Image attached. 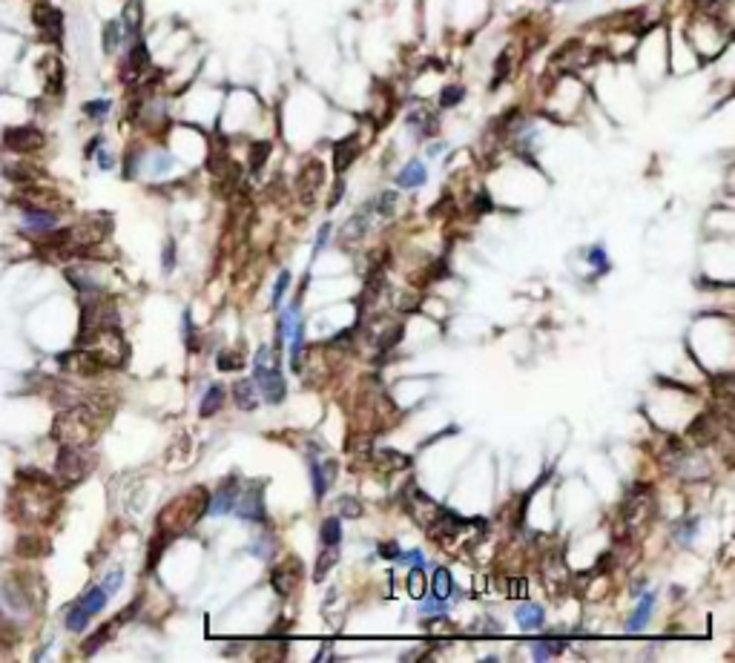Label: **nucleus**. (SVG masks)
<instances>
[{"mask_svg": "<svg viewBox=\"0 0 735 663\" xmlns=\"http://www.w3.org/2000/svg\"><path fill=\"white\" fill-rule=\"evenodd\" d=\"M241 365H244V362H241L239 353H227V350H224L221 357H219V370H239Z\"/></svg>", "mask_w": 735, "mask_h": 663, "instance_id": "obj_43", "label": "nucleus"}, {"mask_svg": "<svg viewBox=\"0 0 735 663\" xmlns=\"http://www.w3.org/2000/svg\"><path fill=\"white\" fill-rule=\"evenodd\" d=\"M236 499H239V480L230 477V480H224L221 482V488L216 494H210V506L207 511L210 514H227V511H233L236 508Z\"/></svg>", "mask_w": 735, "mask_h": 663, "instance_id": "obj_11", "label": "nucleus"}, {"mask_svg": "<svg viewBox=\"0 0 735 663\" xmlns=\"http://www.w3.org/2000/svg\"><path fill=\"white\" fill-rule=\"evenodd\" d=\"M342 190H345V181H336V187H333V192H331V207H336L339 204V199H342Z\"/></svg>", "mask_w": 735, "mask_h": 663, "instance_id": "obj_54", "label": "nucleus"}, {"mask_svg": "<svg viewBox=\"0 0 735 663\" xmlns=\"http://www.w3.org/2000/svg\"><path fill=\"white\" fill-rule=\"evenodd\" d=\"M325 548H328V552H325V554H319V563H316V574H314V580H316V583H322V577L331 572V565H333V563H336V557H339V552H336L339 546H325Z\"/></svg>", "mask_w": 735, "mask_h": 663, "instance_id": "obj_34", "label": "nucleus"}, {"mask_svg": "<svg viewBox=\"0 0 735 663\" xmlns=\"http://www.w3.org/2000/svg\"><path fill=\"white\" fill-rule=\"evenodd\" d=\"M241 520H248V523H265V499H261V494L256 491H248V494H239L236 499V508H233Z\"/></svg>", "mask_w": 735, "mask_h": 663, "instance_id": "obj_12", "label": "nucleus"}, {"mask_svg": "<svg viewBox=\"0 0 735 663\" xmlns=\"http://www.w3.org/2000/svg\"><path fill=\"white\" fill-rule=\"evenodd\" d=\"M173 265H175V245H173V241H167V253H164V267H167V270H173Z\"/></svg>", "mask_w": 735, "mask_h": 663, "instance_id": "obj_52", "label": "nucleus"}, {"mask_svg": "<svg viewBox=\"0 0 735 663\" xmlns=\"http://www.w3.org/2000/svg\"><path fill=\"white\" fill-rule=\"evenodd\" d=\"M21 482L26 488H21L18 497H14V511H18V517L21 520L49 523V517L55 514V506H58L52 482L46 477H41V471H21Z\"/></svg>", "mask_w": 735, "mask_h": 663, "instance_id": "obj_1", "label": "nucleus"}, {"mask_svg": "<svg viewBox=\"0 0 735 663\" xmlns=\"http://www.w3.org/2000/svg\"><path fill=\"white\" fill-rule=\"evenodd\" d=\"M690 436H692V442L695 445H712L715 442V436H718V419L712 414H701L695 423L690 425Z\"/></svg>", "mask_w": 735, "mask_h": 663, "instance_id": "obj_17", "label": "nucleus"}, {"mask_svg": "<svg viewBox=\"0 0 735 663\" xmlns=\"http://www.w3.org/2000/svg\"><path fill=\"white\" fill-rule=\"evenodd\" d=\"M299 580H302V563L299 560H287V563L276 565V569L270 572V583L282 597H287L293 589H296Z\"/></svg>", "mask_w": 735, "mask_h": 663, "instance_id": "obj_10", "label": "nucleus"}, {"mask_svg": "<svg viewBox=\"0 0 735 663\" xmlns=\"http://www.w3.org/2000/svg\"><path fill=\"white\" fill-rule=\"evenodd\" d=\"M652 606H655V594H646L644 597V603L635 609V614H632V620L626 623V629L629 632H641V629L649 623V614H652Z\"/></svg>", "mask_w": 735, "mask_h": 663, "instance_id": "obj_25", "label": "nucleus"}, {"mask_svg": "<svg viewBox=\"0 0 735 663\" xmlns=\"http://www.w3.org/2000/svg\"><path fill=\"white\" fill-rule=\"evenodd\" d=\"M55 468H58L61 482H67V485H72V482H78V480H84L87 471H89L87 451H84V448L63 445V448L58 451V462H55Z\"/></svg>", "mask_w": 735, "mask_h": 663, "instance_id": "obj_6", "label": "nucleus"}, {"mask_svg": "<svg viewBox=\"0 0 735 663\" xmlns=\"http://www.w3.org/2000/svg\"><path fill=\"white\" fill-rule=\"evenodd\" d=\"M121 620H124V618H121ZM121 620H112V623H107V626H101V629H98V632H95V638H89V640L84 643V652H87V655H92V652H98V649H101V646L109 640L112 629H116Z\"/></svg>", "mask_w": 735, "mask_h": 663, "instance_id": "obj_33", "label": "nucleus"}, {"mask_svg": "<svg viewBox=\"0 0 735 663\" xmlns=\"http://www.w3.org/2000/svg\"><path fill=\"white\" fill-rule=\"evenodd\" d=\"M32 23L38 26L43 41H61V35H63V14H61V9L49 6V3H35V9H32Z\"/></svg>", "mask_w": 735, "mask_h": 663, "instance_id": "obj_8", "label": "nucleus"}, {"mask_svg": "<svg viewBox=\"0 0 735 663\" xmlns=\"http://www.w3.org/2000/svg\"><path fill=\"white\" fill-rule=\"evenodd\" d=\"M322 175H325V170H322L319 161H307L299 170V192H302L305 204H310L316 199V190L322 187Z\"/></svg>", "mask_w": 735, "mask_h": 663, "instance_id": "obj_13", "label": "nucleus"}, {"mask_svg": "<svg viewBox=\"0 0 735 663\" xmlns=\"http://www.w3.org/2000/svg\"><path fill=\"white\" fill-rule=\"evenodd\" d=\"M23 227L32 233H52L58 227V216L52 210H41V207H29L23 213Z\"/></svg>", "mask_w": 735, "mask_h": 663, "instance_id": "obj_15", "label": "nucleus"}, {"mask_svg": "<svg viewBox=\"0 0 735 663\" xmlns=\"http://www.w3.org/2000/svg\"><path fill=\"white\" fill-rule=\"evenodd\" d=\"M652 514H655V497H652L649 485H638V488L624 499V506H620V517H624L626 531L641 528Z\"/></svg>", "mask_w": 735, "mask_h": 663, "instance_id": "obj_4", "label": "nucleus"}, {"mask_svg": "<svg viewBox=\"0 0 735 663\" xmlns=\"http://www.w3.org/2000/svg\"><path fill=\"white\" fill-rule=\"evenodd\" d=\"M112 325H118V316H116V307H112L109 299L95 296V299L84 302V311H80V333L78 336H87V333H95L101 328H112Z\"/></svg>", "mask_w": 735, "mask_h": 663, "instance_id": "obj_5", "label": "nucleus"}, {"mask_svg": "<svg viewBox=\"0 0 735 663\" xmlns=\"http://www.w3.org/2000/svg\"><path fill=\"white\" fill-rule=\"evenodd\" d=\"M451 589H454L451 574H448V569L439 565V569L434 572V577H431V594L437 597V600H446V597L451 594Z\"/></svg>", "mask_w": 735, "mask_h": 663, "instance_id": "obj_27", "label": "nucleus"}, {"mask_svg": "<svg viewBox=\"0 0 735 663\" xmlns=\"http://www.w3.org/2000/svg\"><path fill=\"white\" fill-rule=\"evenodd\" d=\"M121 580H124V574H121V572H112V574L104 580L101 586H104V592H107V594H116V592H118V586H121Z\"/></svg>", "mask_w": 735, "mask_h": 663, "instance_id": "obj_46", "label": "nucleus"}, {"mask_svg": "<svg viewBox=\"0 0 735 663\" xmlns=\"http://www.w3.org/2000/svg\"><path fill=\"white\" fill-rule=\"evenodd\" d=\"M380 554L388 557V560H397L402 552H399V546H397V543H380Z\"/></svg>", "mask_w": 735, "mask_h": 663, "instance_id": "obj_49", "label": "nucleus"}, {"mask_svg": "<svg viewBox=\"0 0 735 663\" xmlns=\"http://www.w3.org/2000/svg\"><path fill=\"white\" fill-rule=\"evenodd\" d=\"M287 284H290V273H287V270H282V273H279V282H276V287H273V307L282 302V296H285Z\"/></svg>", "mask_w": 735, "mask_h": 663, "instance_id": "obj_44", "label": "nucleus"}, {"mask_svg": "<svg viewBox=\"0 0 735 663\" xmlns=\"http://www.w3.org/2000/svg\"><path fill=\"white\" fill-rule=\"evenodd\" d=\"M408 592H411V597H419L426 594V572H422V565H414V572L408 574Z\"/></svg>", "mask_w": 735, "mask_h": 663, "instance_id": "obj_36", "label": "nucleus"}, {"mask_svg": "<svg viewBox=\"0 0 735 663\" xmlns=\"http://www.w3.org/2000/svg\"><path fill=\"white\" fill-rule=\"evenodd\" d=\"M150 69V52H146V43L135 41L133 49L127 55V67H124V80H135L141 78V72Z\"/></svg>", "mask_w": 735, "mask_h": 663, "instance_id": "obj_16", "label": "nucleus"}, {"mask_svg": "<svg viewBox=\"0 0 735 663\" xmlns=\"http://www.w3.org/2000/svg\"><path fill=\"white\" fill-rule=\"evenodd\" d=\"M107 592H104V586H95V589H89L84 597H80L78 600V606H80V611H87L89 618L92 614H98V611H104V606H107Z\"/></svg>", "mask_w": 735, "mask_h": 663, "instance_id": "obj_22", "label": "nucleus"}, {"mask_svg": "<svg viewBox=\"0 0 735 663\" xmlns=\"http://www.w3.org/2000/svg\"><path fill=\"white\" fill-rule=\"evenodd\" d=\"M224 402V387L221 385H210V391L204 394V402H201V416H213Z\"/></svg>", "mask_w": 735, "mask_h": 663, "instance_id": "obj_30", "label": "nucleus"}, {"mask_svg": "<svg viewBox=\"0 0 735 663\" xmlns=\"http://www.w3.org/2000/svg\"><path fill=\"white\" fill-rule=\"evenodd\" d=\"M365 233H368V221H365V210H362V213H356L345 224V227H342V245H345V241H348V245H351V241H359Z\"/></svg>", "mask_w": 735, "mask_h": 663, "instance_id": "obj_26", "label": "nucleus"}, {"mask_svg": "<svg viewBox=\"0 0 735 663\" xmlns=\"http://www.w3.org/2000/svg\"><path fill=\"white\" fill-rule=\"evenodd\" d=\"M380 460L385 468H391V471H394V468H408V462H411L408 457L397 454V451H380Z\"/></svg>", "mask_w": 735, "mask_h": 663, "instance_id": "obj_40", "label": "nucleus"}, {"mask_svg": "<svg viewBox=\"0 0 735 663\" xmlns=\"http://www.w3.org/2000/svg\"><path fill=\"white\" fill-rule=\"evenodd\" d=\"M207 506H210V491L201 488V485H195L193 491L173 499V503L158 514V528L164 531V535H170V537L182 535V531L193 528L207 514Z\"/></svg>", "mask_w": 735, "mask_h": 663, "instance_id": "obj_2", "label": "nucleus"}, {"mask_svg": "<svg viewBox=\"0 0 735 663\" xmlns=\"http://www.w3.org/2000/svg\"><path fill=\"white\" fill-rule=\"evenodd\" d=\"M302 342H305V325L296 322V325H293V345H290V368L293 370L302 368Z\"/></svg>", "mask_w": 735, "mask_h": 663, "instance_id": "obj_31", "label": "nucleus"}, {"mask_svg": "<svg viewBox=\"0 0 735 663\" xmlns=\"http://www.w3.org/2000/svg\"><path fill=\"white\" fill-rule=\"evenodd\" d=\"M141 18H144L141 0H129V3L124 6V18H121V29L127 32L129 38H135V35H138V29H141Z\"/></svg>", "mask_w": 735, "mask_h": 663, "instance_id": "obj_21", "label": "nucleus"}, {"mask_svg": "<svg viewBox=\"0 0 735 663\" xmlns=\"http://www.w3.org/2000/svg\"><path fill=\"white\" fill-rule=\"evenodd\" d=\"M121 35H124V29H121V21H109L104 26V52L112 55L118 49V43H121Z\"/></svg>", "mask_w": 735, "mask_h": 663, "instance_id": "obj_32", "label": "nucleus"}, {"mask_svg": "<svg viewBox=\"0 0 735 663\" xmlns=\"http://www.w3.org/2000/svg\"><path fill=\"white\" fill-rule=\"evenodd\" d=\"M554 3H560V0H554Z\"/></svg>", "mask_w": 735, "mask_h": 663, "instance_id": "obj_56", "label": "nucleus"}, {"mask_svg": "<svg viewBox=\"0 0 735 663\" xmlns=\"http://www.w3.org/2000/svg\"><path fill=\"white\" fill-rule=\"evenodd\" d=\"M253 379H256V387L261 391V396H265L270 405H276V402H282L285 399V377L279 374V368H267V365H256L253 370Z\"/></svg>", "mask_w": 735, "mask_h": 663, "instance_id": "obj_7", "label": "nucleus"}, {"mask_svg": "<svg viewBox=\"0 0 735 663\" xmlns=\"http://www.w3.org/2000/svg\"><path fill=\"white\" fill-rule=\"evenodd\" d=\"M589 262H592V265H600V270H606V267H609V262H606V253H603L600 247H595V250L589 253Z\"/></svg>", "mask_w": 735, "mask_h": 663, "instance_id": "obj_50", "label": "nucleus"}, {"mask_svg": "<svg viewBox=\"0 0 735 663\" xmlns=\"http://www.w3.org/2000/svg\"><path fill=\"white\" fill-rule=\"evenodd\" d=\"M43 552H46V546L41 537H21V543H18V554H23V557H38Z\"/></svg>", "mask_w": 735, "mask_h": 663, "instance_id": "obj_37", "label": "nucleus"}, {"mask_svg": "<svg viewBox=\"0 0 735 663\" xmlns=\"http://www.w3.org/2000/svg\"><path fill=\"white\" fill-rule=\"evenodd\" d=\"M95 425H98V419L92 414V405H75V408L55 416L52 436L61 445L87 448L95 440Z\"/></svg>", "mask_w": 735, "mask_h": 663, "instance_id": "obj_3", "label": "nucleus"}, {"mask_svg": "<svg viewBox=\"0 0 735 663\" xmlns=\"http://www.w3.org/2000/svg\"><path fill=\"white\" fill-rule=\"evenodd\" d=\"M356 155H359V135L356 133L348 135V138H342V141H336L333 144V170L342 175L356 161Z\"/></svg>", "mask_w": 735, "mask_h": 663, "instance_id": "obj_14", "label": "nucleus"}, {"mask_svg": "<svg viewBox=\"0 0 735 663\" xmlns=\"http://www.w3.org/2000/svg\"><path fill=\"white\" fill-rule=\"evenodd\" d=\"M328 233H331V224H325V227L319 230V236H316V250L325 247V241H328Z\"/></svg>", "mask_w": 735, "mask_h": 663, "instance_id": "obj_55", "label": "nucleus"}, {"mask_svg": "<svg viewBox=\"0 0 735 663\" xmlns=\"http://www.w3.org/2000/svg\"><path fill=\"white\" fill-rule=\"evenodd\" d=\"M3 144L12 153H35L43 147V133L38 126H12L6 129Z\"/></svg>", "mask_w": 735, "mask_h": 663, "instance_id": "obj_9", "label": "nucleus"}, {"mask_svg": "<svg viewBox=\"0 0 735 663\" xmlns=\"http://www.w3.org/2000/svg\"><path fill=\"white\" fill-rule=\"evenodd\" d=\"M339 511L345 514V517H359L362 514V508H359V503L353 497H345V499H339Z\"/></svg>", "mask_w": 735, "mask_h": 663, "instance_id": "obj_45", "label": "nucleus"}, {"mask_svg": "<svg viewBox=\"0 0 735 663\" xmlns=\"http://www.w3.org/2000/svg\"><path fill=\"white\" fill-rule=\"evenodd\" d=\"M408 124H411L419 135H431V133H434V126H437L434 115H431L428 109H422V106H419V109H414L411 115H408Z\"/></svg>", "mask_w": 735, "mask_h": 663, "instance_id": "obj_28", "label": "nucleus"}, {"mask_svg": "<svg viewBox=\"0 0 735 663\" xmlns=\"http://www.w3.org/2000/svg\"><path fill=\"white\" fill-rule=\"evenodd\" d=\"M319 540H322V546H339L342 543V523H339V517H328V520L322 523Z\"/></svg>", "mask_w": 735, "mask_h": 663, "instance_id": "obj_29", "label": "nucleus"}, {"mask_svg": "<svg viewBox=\"0 0 735 663\" xmlns=\"http://www.w3.org/2000/svg\"><path fill=\"white\" fill-rule=\"evenodd\" d=\"M397 560H405V563H414V565H422V552H417V548H414V552H408V554H399Z\"/></svg>", "mask_w": 735, "mask_h": 663, "instance_id": "obj_53", "label": "nucleus"}, {"mask_svg": "<svg viewBox=\"0 0 735 663\" xmlns=\"http://www.w3.org/2000/svg\"><path fill=\"white\" fill-rule=\"evenodd\" d=\"M336 471V462H325V465H319L316 460H310V474H314V491H316V497L322 499L325 497V491H328V485L333 482V474Z\"/></svg>", "mask_w": 735, "mask_h": 663, "instance_id": "obj_18", "label": "nucleus"}, {"mask_svg": "<svg viewBox=\"0 0 735 663\" xmlns=\"http://www.w3.org/2000/svg\"><path fill=\"white\" fill-rule=\"evenodd\" d=\"M259 543H261V546H253V548H250V552H253L256 557H265V560H267V557H270V548H276V543H273L270 537H265V540H259Z\"/></svg>", "mask_w": 735, "mask_h": 663, "instance_id": "obj_47", "label": "nucleus"}, {"mask_svg": "<svg viewBox=\"0 0 735 663\" xmlns=\"http://www.w3.org/2000/svg\"><path fill=\"white\" fill-rule=\"evenodd\" d=\"M512 72V58L509 55H500L497 58V72H494V80H492V89H497L503 84V78H509Z\"/></svg>", "mask_w": 735, "mask_h": 663, "instance_id": "obj_41", "label": "nucleus"}, {"mask_svg": "<svg viewBox=\"0 0 735 663\" xmlns=\"http://www.w3.org/2000/svg\"><path fill=\"white\" fill-rule=\"evenodd\" d=\"M543 620H546V611H543L540 606L529 603V606H520V609H517V623H520V629H523V632H531V629H540V626H543Z\"/></svg>", "mask_w": 735, "mask_h": 663, "instance_id": "obj_20", "label": "nucleus"}, {"mask_svg": "<svg viewBox=\"0 0 735 663\" xmlns=\"http://www.w3.org/2000/svg\"><path fill=\"white\" fill-rule=\"evenodd\" d=\"M267 155H270V141H259V144H253V147H250V170L259 172L261 167H265Z\"/></svg>", "mask_w": 735, "mask_h": 663, "instance_id": "obj_35", "label": "nucleus"}, {"mask_svg": "<svg viewBox=\"0 0 735 663\" xmlns=\"http://www.w3.org/2000/svg\"><path fill=\"white\" fill-rule=\"evenodd\" d=\"M503 592H505V597H512V600H514V597H526L529 594V583L523 577H512V580H505V589Z\"/></svg>", "mask_w": 735, "mask_h": 663, "instance_id": "obj_39", "label": "nucleus"}, {"mask_svg": "<svg viewBox=\"0 0 735 663\" xmlns=\"http://www.w3.org/2000/svg\"><path fill=\"white\" fill-rule=\"evenodd\" d=\"M474 210L477 213H488V210H492V199H488V192H480L477 201H474Z\"/></svg>", "mask_w": 735, "mask_h": 663, "instance_id": "obj_51", "label": "nucleus"}, {"mask_svg": "<svg viewBox=\"0 0 735 663\" xmlns=\"http://www.w3.org/2000/svg\"><path fill=\"white\" fill-rule=\"evenodd\" d=\"M233 399H236V405L241 411H253L259 405V402H256V391H253V382H248V379L236 382L233 385Z\"/></svg>", "mask_w": 735, "mask_h": 663, "instance_id": "obj_23", "label": "nucleus"}, {"mask_svg": "<svg viewBox=\"0 0 735 663\" xmlns=\"http://www.w3.org/2000/svg\"><path fill=\"white\" fill-rule=\"evenodd\" d=\"M422 611H426V614H437V618H439V614H446V600H437V597H434V600L422 603Z\"/></svg>", "mask_w": 735, "mask_h": 663, "instance_id": "obj_48", "label": "nucleus"}, {"mask_svg": "<svg viewBox=\"0 0 735 663\" xmlns=\"http://www.w3.org/2000/svg\"><path fill=\"white\" fill-rule=\"evenodd\" d=\"M426 167L419 164V161H408V164L402 167V172L397 175V184L399 187H408V190H414V187H422L426 184Z\"/></svg>", "mask_w": 735, "mask_h": 663, "instance_id": "obj_19", "label": "nucleus"}, {"mask_svg": "<svg viewBox=\"0 0 735 663\" xmlns=\"http://www.w3.org/2000/svg\"><path fill=\"white\" fill-rule=\"evenodd\" d=\"M109 101H89V104H84V112L89 118H95V121H101V118H107V112H109Z\"/></svg>", "mask_w": 735, "mask_h": 663, "instance_id": "obj_42", "label": "nucleus"}, {"mask_svg": "<svg viewBox=\"0 0 735 663\" xmlns=\"http://www.w3.org/2000/svg\"><path fill=\"white\" fill-rule=\"evenodd\" d=\"M563 649H566V640H563V638H546V640H534V660H549V658H558Z\"/></svg>", "mask_w": 735, "mask_h": 663, "instance_id": "obj_24", "label": "nucleus"}, {"mask_svg": "<svg viewBox=\"0 0 735 663\" xmlns=\"http://www.w3.org/2000/svg\"><path fill=\"white\" fill-rule=\"evenodd\" d=\"M463 95H465L463 87H446L443 92H439V106L448 109V106H454V104H460V101H463Z\"/></svg>", "mask_w": 735, "mask_h": 663, "instance_id": "obj_38", "label": "nucleus"}]
</instances>
